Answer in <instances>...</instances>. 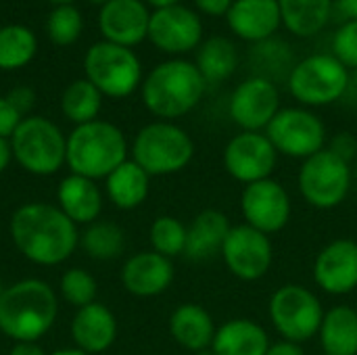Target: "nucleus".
<instances>
[{
    "mask_svg": "<svg viewBox=\"0 0 357 355\" xmlns=\"http://www.w3.org/2000/svg\"><path fill=\"white\" fill-rule=\"evenodd\" d=\"M10 236L19 253L38 266H59L79 243L77 224L48 203H25L10 218Z\"/></svg>",
    "mask_w": 357,
    "mask_h": 355,
    "instance_id": "obj_1",
    "label": "nucleus"
},
{
    "mask_svg": "<svg viewBox=\"0 0 357 355\" xmlns=\"http://www.w3.org/2000/svg\"><path fill=\"white\" fill-rule=\"evenodd\" d=\"M56 312V295L44 280H19L0 297V333L17 343H36L52 328Z\"/></svg>",
    "mask_w": 357,
    "mask_h": 355,
    "instance_id": "obj_2",
    "label": "nucleus"
},
{
    "mask_svg": "<svg viewBox=\"0 0 357 355\" xmlns=\"http://www.w3.org/2000/svg\"><path fill=\"white\" fill-rule=\"evenodd\" d=\"M207 82L190 61H165L142 84L146 109L163 121L190 113L205 96Z\"/></svg>",
    "mask_w": 357,
    "mask_h": 355,
    "instance_id": "obj_3",
    "label": "nucleus"
},
{
    "mask_svg": "<svg viewBox=\"0 0 357 355\" xmlns=\"http://www.w3.org/2000/svg\"><path fill=\"white\" fill-rule=\"evenodd\" d=\"M123 161H128V140L123 132L109 123L94 119L77 126L67 138V159L71 174L90 180L107 178Z\"/></svg>",
    "mask_w": 357,
    "mask_h": 355,
    "instance_id": "obj_4",
    "label": "nucleus"
},
{
    "mask_svg": "<svg viewBox=\"0 0 357 355\" xmlns=\"http://www.w3.org/2000/svg\"><path fill=\"white\" fill-rule=\"evenodd\" d=\"M195 157V142L186 130L172 121H155L144 126L132 144V161H136L151 178L180 174Z\"/></svg>",
    "mask_w": 357,
    "mask_h": 355,
    "instance_id": "obj_5",
    "label": "nucleus"
},
{
    "mask_svg": "<svg viewBox=\"0 0 357 355\" xmlns=\"http://www.w3.org/2000/svg\"><path fill=\"white\" fill-rule=\"evenodd\" d=\"M324 314L320 297L297 282L278 287L268 303V318L278 337L299 345L318 337Z\"/></svg>",
    "mask_w": 357,
    "mask_h": 355,
    "instance_id": "obj_6",
    "label": "nucleus"
},
{
    "mask_svg": "<svg viewBox=\"0 0 357 355\" xmlns=\"http://www.w3.org/2000/svg\"><path fill=\"white\" fill-rule=\"evenodd\" d=\"M354 184L351 163L337 157L333 151L322 149L310 159L301 161L297 172V188L303 201L320 211L337 209L349 197Z\"/></svg>",
    "mask_w": 357,
    "mask_h": 355,
    "instance_id": "obj_7",
    "label": "nucleus"
},
{
    "mask_svg": "<svg viewBox=\"0 0 357 355\" xmlns=\"http://www.w3.org/2000/svg\"><path fill=\"white\" fill-rule=\"evenodd\" d=\"M10 146L17 163L33 176H52L67 159L65 136L44 117H25L10 136Z\"/></svg>",
    "mask_w": 357,
    "mask_h": 355,
    "instance_id": "obj_8",
    "label": "nucleus"
},
{
    "mask_svg": "<svg viewBox=\"0 0 357 355\" xmlns=\"http://www.w3.org/2000/svg\"><path fill=\"white\" fill-rule=\"evenodd\" d=\"M347 88L349 71L335 54H312L297 63L289 75V90L305 109L333 105L345 96Z\"/></svg>",
    "mask_w": 357,
    "mask_h": 355,
    "instance_id": "obj_9",
    "label": "nucleus"
},
{
    "mask_svg": "<svg viewBox=\"0 0 357 355\" xmlns=\"http://www.w3.org/2000/svg\"><path fill=\"white\" fill-rule=\"evenodd\" d=\"M266 136L278 155L299 161H305L326 149L328 140L324 121L305 107L280 109L266 128Z\"/></svg>",
    "mask_w": 357,
    "mask_h": 355,
    "instance_id": "obj_10",
    "label": "nucleus"
},
{
    "mask_svg": "<svg viewBox=\"0 0 357 355\" xmlns=\"http://www.w3.org/2000/svg\"><path fill=\"white\" fill-rule=\"evenodd\" d=\"M88 80L100 90V94L123 98L130 96L142 77V67L138 56L119 44L100 42L94 44L86 54Z\"/></svg>",
    "mask_w": 357,
    "mask_h": 355,
    "instance_id": "obj_11",
    "label": "nucleus"
},
{
    "mask_svg": "<svg viewBox=\"0 0 357 355\" xmlns=\"http://www.w3.org/2000/svg\"><path fill=\"white\" fill-rule=\"evenodd\" d=\"M241 213L243 224L274 236L282 232L293 216V201L287 186L276 180H259L253 184H247L241 192Z\"/></svg>",
    "mask_w": 357,
    "mask_h": 355,
    "instance_id": "obj_12",
    "label": "nucleus"
},
{
    "mask_svg": "<svg viewBox=\"0 0 357 355\" xmlns=\"http://www.w3.org/2000/svg\"><path fill=\"white\" fill-rule=\"evenodd\" d=\"M278 153L266 132H238L224 146L222 163L226 174L247 186L272 178L278 165Z\"/></svg>",
    "mask_w": 357,
    "mask_h": 355,
    "instance_id": "obj_13",
    "label": "nucleus"
},
{
    "mask_svg": "<svg viewBox=\"0 0 357 355\" xmlns=\"http://www.w3.org/2000/svg\"><path fill=\"white\" fill-rule=\"evenodd\" d=\"M220 257L234 278L243 282L261 280L274 264L272 236L247 224L232 226L230 234L224 241Z\"/></svg>",
    "mask_w": 357,
    "mask_h": 355,
    "instance_id": "obj_14",
    "label": "nucleus"
},
{
    "mask_svg": "<svg viewBox=\"0 0 357 355\" xmlns=\"http://www.w3.org/2000/svg\"><path fill=\"white\" fill-rule=\"evenodd\" d=\"M280 111V94L270 77L255 75L241 82L228 103L230 119L241 132H266Z\"/></svg>",
    "mask_w": 357,
    "mask_h": 355,
    "instance_id": "obj_15",
    "label": "nucleus"
},
{
    "mask_svg": "<svg viewBox=\"0 0 357 355\" xmlns=\"http://www.w3.org/2000/svg\"><path fill=\"white\" fill-rule=\"evenodd\" d=\"M316 287L331 295L343 297L357 289V241L354 239H335L324 245L312 270Z\"/></svg>",
    "mask_w": 357,
    "mask_h": 355,
    "instance_id": "obj_16",
    "label": "nucleus"
},
{
    "mask_svg": "<svg viewBox=\"0 0 357 355\" xmlns=\"http://www.w3.org/2000/svg\"><path fill=\"white\" fill-rule=\"evenodd\" d=\"M149 38L151 42L165 52H186L201 44L203 25L197 13L186 6L174 4L165 8H157L149 21Z\"/></svg>",
    "mask_w": 357,
    "mask_h": 355,
    "instance_id": "obj_17",
    "label": "nucleus"
},
{
    "mask_svg": "<svg viewBox=\"0 0 357 355\" xmlns=\"http://www.w3.org/2000/svg\"><path fill=\"white\" fill-rule=\"evenodd\" d=\"M176 270L169 257L155 251H140L132 255L121 270V282L128 293L136 297H157L174 282Z\"/></svg>",
    "mask_w": 357,
    "mask_h": 355,
    "instance_id": "obj_18",
    "label": "nucleus"
},
{
    "mask_svg": "<svg viewBox=\"0 0 357 355\" xmlns=\"http://www.w3.org/2000/svg\"><path fill=\"white\" fill-rule=\"evenodd\" d=\"M151 15L140 0H109L98 17L105 38L119 46H134L149 36Z\"/></svg>",
    "mask_w": 357,
    "mask_h": 355,
    "instance_id": "obj_19",
    "label": "nucleus"
},
{
    "mask_svg": "<svg viewBox=\"0 0 357 355\" xmlns=\"http://www.w3.org/2000/svg\"><path fill=\"white\" fill-rule=\"evenodd\" d=\"M226 19L230 29L247 42L268 40L282 23L278 0H234Z\"/></svg>",
    "mask_w": 357,
    "mask_h": 355,
    "instance_id": "obj_20",
    "label": "nucleus"
},
{
    "mask_svg": "<svg viewBox=\"0 0 357 355\" xmlns=\"http://www.w3.org/2000/svg\"><path fill=\"white\" fill-rule=\"evenodd\" d=\"M230 218L220 209H203L188 224L184 257L190 262H209L222 253L224 241L230 234Z\"/></svg>",
    "mask_w": 357,
    "mask_h": 355,
    "instance_id": "obj_21",
    "label": "nucleus"
},
{
    "mask_svg": "<svg viewBox=\"0 0 357 355\" xmlns=\"http://www.w3.org/2000/svg\"><path fill=\"white\" fill-rule=\"evenodd\" d=\"M71 337L77 349L86 354H102L107 352L117 337V320L109 308L102 303H90L79 308L71 322Z\"/></svg>",
    "mask_w": 357,
    "mask_h": 355,
    "instance_id": "obj_22",
    "label": "nucleus"
},
{
    "mask_svg": "<svg viewBox=\"0 0 357 355\" xmlns=\"http://www.w3.org/2000/svg\"><path fill=\"white\" fill-rule=\"evenodd\" d=\"M215 331L213 316L199 303H182L169 316L172 339L190 354L211 347Z\"/></svg>",
    "mask_w": 357,
    "mask_h": 355,
    "instance_id": "obj_23",
    "label": "nucleus"
},
{
    "mask_svg": "<svg viewBox=\"0 0 357 355\" xmlns=\"http://www.w3.org/2000/svg\"><path fill=\"white\" fill-rule=\"evenodd\" d=\"M272 341L268 331L251 318H230L218 326L211 349L215 355H266Z\"/></svg>",
    "mask_w": 357,
    "mask_h": 355,
    "instance_id": "obj_24",
    "label": "nucleus"
},
{
    "mask_svg": "<svg viewBox=\"0 0 357 355\" xmlns=\"http://www.w3.org/2000/svg\"><path fill=\"white\" fill-rule=\"evenodd\" d=\"M59 209L73 224H92L102 211V195L94 180L84 176H67L56 190Z\"/></svg>",
    "mask_w": 357,
    "mask_h": 355,
    "instance_id": "obj_25",
    "label": "nucleus"
},
{
    "mask_svg": "<svg viewBox=\"0 0 357 355\" xmlns=\"http://www.w3.org/2000/svg\"><path fill=\"white\" fill-rule=\"evenodd\" d=\"M318 339L322 354L357 355V310L351 305H335L326 310Z\"/></svg>",
    "mask_w": 357,
    "mask_h": 355,
    "instance_id": "obj_26",
    "label": "nucleus"
},
{
    "mask_svg": "<svg viewBox=\"0 0 357 355\" xmlns=\"http://www.w3.org/2000/svg\"><path fill=\"white\" fill-rule=\"evenodd\" d=\"M105 180L111 203L126 211L140 207L151 190V176L136 161H123Z\"/></svg>",
    "mask_w": 357,
    "mask_h": 355,
    "instance_id": "obj_27",
    "label": "nucleus"
},
{
    "mask_svg": "<svg viewBox=\"0 0 357 355\" xmlns=\"http://www.w3.org/2000/svg\"><path fill=\"white\" fill-rule=\"evenodd\" d=\"M282 23L301 38L318 33L331 19L333 0H278Z\"/></svg>",
    "mask_w": 357,
    "mask_h": 355,
    "instance_id": "obj_28",
    "label": "nucleus"
},
{
    "mask_svg": "<svg viewBox=\"0 0 357 355\" xmlns=\"http://www.w3.org/2000/svg\"><path fill=\"white\" fill-rule=\"evenodd\" d=\"M197 69L207 84L228 80L238 67V50L232 40L224 36H213L201 44L197 54Z\"/></svg>",
    "mask_w": 357,
    "mask_h": 355,
    "instance_id": "obj_29",
    "label": "nucleus"
},
{
    "mask_svg": "<svg viewBox=\"0 0 357 355\" xmlns=\"http://www.w3.org/2000/svg\"><path fill=\"white\" fill-rule=\"evenodd\" d=\"M100 103H102L100 90L90 80H77L65 88L61 98V109L67 119L82 126L96 119L100 111Z\"/></svg>",
    "mask_w": 357,
    "mask_h": 355,
    "instance_id": "obj_30",
    "label": "nucleus"
},
{
    "mask_svg": "<svg viewBox=\"0 0 357 355\" xmlns=\"http://www.w3.org/2000/svg\"><path fill=\"white\" fill-rule=\"evenodd\" d=\"M84 251L98 262L115 259L126 249V234L113 222H92L82 234Z\"/></svg>",
    "mask_w": 357,
    "mask_h": 355,
    "instance_id": "obj_31",
    "label": "nucleus"
},
{
    "mask_svg": "<svg viewBox=\"0 0 357 355\" xmlns=\"http://www.w3.org/2000/svg\"><path fill=\"white\" fill-rule=\"evenodd\" d=\"M36 54V36L23 25L0 29V69H19Z\"/></svg>",
    "mask_w": 357,
    "mask_h": 355,
    "instance_id": "obj_32",
    "label": "nucleus"
},
{
    "mask_svg": "<svg viewBox=\"0 0 357 355\" xmlns=\"http://www.w3.org/2000/svg\"><path fill=\"white\" fill-rule=\"evenodd\" d=\"M186 232H188V226H184L178 218H174V216H159L151 224L149 241H151V247H153L155 253L174 259L178 255H184Z\"/></svg>",
    "mask_w": 357,
    "mask_h": 355,
    "instance_id": "obj_33",
    "label": "nucleus"
},
{
    "mask_svg": "<svg viewBox=\"0 0 357 355\" xmlns=\"http://www.w3.org/2000/svg\"><path fill=\"white\" fill-rule=\"evenodd\" d=\"M61 293L71 305H75L79 310V308H86L96 301L98 285L90 272L71 268L61 278Z\"/></svg>",
    "mask_w": 357,
    "mask_h": 355,
    "instance_id": "obj_34",
    "label": "nucleus"
},
{
    "mask_svg": "<svg viewBox=\"0 0 357 355\" xmlns=\"http://www.w3.org/2000/svg\"><path fill=\"white\" fill-rule=\"evenodd\" d=\"M82 31V15L69 6V4H61L59 8H54L48 17V36L52 38L54 44L67 46L73 44L77 40Z\"/></svg>",
    "mask_w": 357,
    "mask_h": 355,
    "instance_id": "obj_35",
    "label": "nucleus"
},
{
    "mask_svg": "<svg viewBox=\"0 0 357 355\" xmlns=\"http://www.w3.org/2000/svg\"><path fill=\"white\" fill-rule=\"evenodd\" d=\"M333 52L347 69H357V19L343 23L333 38Z\"/></svg>",
    "mask_w": 357,
    "mask_h": 355,
    "instance_id": "obj_36",
    "label": "nucleus"
},
{
    "mask_svg": "<svg viewBox=\"0 0 357 355\" xmlns=\"http://www.w3.org/2000/svg\"><path fill=\"white\" fill-rule=\"evenodd\" d=\"M328 151H333L337 157H341L347 163H356L357 161V138L349 132H339L326 146Z\"/></svg>",
    "mask_w": 357,
    "mask_h": 355,
    "instance_id": "obj_37",
    "label": "nucleus"
},
{
    "mask_svg": "<svg viewBox=\"0 0 357 355\" xmlns=\"http://www.w3.org/2000/svg\"><path fill=\"white\" fill-rule=\"evenodd\" d=\"M23 121L21 113L8 103V98H0V138H8L15 134L19 123Z\"/></svg>",
    "mask_w": 357,
    "mask_h": 355,
    "instance_id": "obj_38",
    "label": "nucleus"
},
{
    "mask_svg": "<svg viewBox=\"0 0 357 355\" xmlns=\"http://www.w3.org/2000/svg\"><path fill=\"white\" fill-rule=\"evenodd\" d=\"M6 98H8V103L23 115V113L33 105V90H29V88H25V86H19V88L10 90Z\"/></svg>",
    "mask_w": 357,
    "mask_h": 355,
    "instance_id": "obj_39",
    "label": "nucleus"
},
{
    "mask_svg": "<svg viewBox=\"0 0 357 355\" xmlns=\"http://www.w3.org/2000/svg\"><path fill=\"white\" fill-rule=\"evenodd\" d=\"M195 4H197L199 10H203L205 15L222 17V15H228V10H230V6H232V0H195Z\"/></svg>",
    "mask_w": 357,
    "mask_h": 355,
    "instance_id": "obj_40",
    "label": "nucleus"
},
{
    "mask_svg": "<svg viewBox=\"0 0 357 355\" xmlns=\"http://www.w3.org/2000/svg\"><path fill=\"white\" fill-rule=\"evenodd\" d=\"M266 355H305V349L299 343H291V341L280 339V341L270 345V349L266 352Z\"/></svg>",
    "mask_w": 357,
    "mask_h": 355,
    "instance_id": "obj_41",
    "label": "nucleus"
},
{
    "mask_svg": "<svg viewBox=\"0 0 357 355\" xmlns=\"http://www.w3.org/2000/svg\"><path fill=\"white\" fill-rule=\"evenodd\" d=\"M8 355H46V354H44V349H42L38 343L21 341V343H15V347L8 352Z\"/></svg>",
    "mask_w": 357,
    "mask_h": 355,
    "instance_id": "obj_42",
    "label": "nucleus"
},
{
    "mask_svg": "<svg viewBox=\"0 0 357 355\" xmlns=\"http://www.w3.org/2000/svg\"><path fill=\"white\" fill-rule=\"evenodd\" d=\"M13 159V146H10V140L8 138H0V174L8 167Z\"/></svg>",
    "mask_w": 357,
    "mask_h": 355,
    "instance_id": "obj_43",
    "label": "nucleus"
},
{
    "mask_svg": "<svg viewBox=\"0 0 357 355\" xmlns=\"http://www.w3.org/2000/svg\"><path fill=\"white\" fill-rule=\"evenodd\" d=\"M333 2L347 19H357V0H333Z\"/></svg>",
    "mask_w": 357,
    "mask_h": 355,
    "instance_id": "obj_44",
    "label": "nucleus"
},
{
    "mask_svg": "<svg viewBox=\"0 0 357 355\" xmlns=\"http://www.w3.org/2000/svg\"><path fill=\"white\" fill-rule=\"evenodd\" d=\"M146 2H151L153 6H157V8H165V6H174V4H178L180 0H146Z\"/></svg>",
    "mask_w": 357,
    "mask_h": 355,
    "instance_id": "obj_45",
    "label": "nucleus"
},
{
    "mask_svg": "<svg viewBox=\"0 0 357 355\" xmlns=\"http://www.w3.org/2000/svg\"><path fill=\"white\" fill-rule=\"evenodd\" d=\"M50 355H90V354H86V352H82V349H59V352H54V354H50Z\"/></svg>",
    "mask_w": 357,
    "mask_h": 355,
    "instance_id": "obj_46",
    "label": "nucleus"
},
{
    "mask_svg": "<svg viewBox=\"0 0 357 355\" xmlns=\"http://www.w3.org/2000/svg\"><path fill=\"white\" fill-rule=\"evenodd\" d=\"M192 355H215V352L211 347H207V349H201V352H197V354Z\"/></svg>",
    "mask_w": 357,
    "mask_h": 355,
    "instance_id": "obj_47",
    "label": "nucleus"
},
{
    "mask_svg": "<svg viewBox=\"0 0 357 355\" xmlns=\"http://www.w3.org/2000/svg\"><path fill=\"white\" fill-rule=\"evenodd\" d=\"M50 2H56V4H67V2H71V0H50Z\"/></svg>",
    "mask_w": 357,
    "mask_h": 355,
    "instance_id": "obj_48",
    "label": "nucleus"
},
{
    "mask_svg": "<svg viewBox=\"0 0 357 355\" xmlns=\"http://www.w3.org/2000/svg\"><path fill=\"white\" fill-rule=\"evenodd\" d=\"M351 167H354V178H357V161L351 165Z\"/></svg>",
    "mask_w": 357,
    "mask_h": 355,
    "instance_id": "obj_49",
    "label": "nucleus"
},
{
    "mask_svg": "<svg viewBox=\"0 0 357 355\" xmlns=\"http://www.w3.org/2000/svg\"><path fill=\"white\" fill-rule=\"evenodd\" d=\"M2 293H4V287H2V280H0V297H2Z\"/></svg>",
    "mask_w": 357,
    "mask_h": 355,
    "instance_id": "obj_50",
    "label": "nucleus"
},
{
    "mask_svg": "<svg viewBox=\"0 0 357 355\" xmlns=\"http://www.w3.org/2000/svg\"><path fill=\"white\" fill-rule=\"evenodd\" d=\"M92 2H105V4H107L109 0H92Z\"/></svg>",
    "mask_w": 357,
    "mask_h": 355,
    "instance_id": "obj_51",
    "label": "nucleus"
},
{
    "mask_svg": "<svg viewBox=\"0 0 357 355\" xmlns=\"http://www.w3.org/2000/svg\"><path fill=\"white\" fill-rule=\"evenodd\" d=\"M322 355H326V354H322Z\"/></svg>",
    "mask_w": 357,
    "mask_h": 355,
    "instance_id": "obj_52",
    "label": "nucleus"
}]
</instances>
